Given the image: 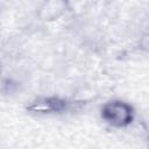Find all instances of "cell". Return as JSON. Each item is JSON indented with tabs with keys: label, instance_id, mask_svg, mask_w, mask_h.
I'll use <instances>...</instances> for the list:
<instances>
[{
	"label": "cell",
	"instance_id": "1",
	"mask_svg": "<svg viewBox=\"0 0 149 149\" xmlns=\"http://www.w3.org/2000/svg\"><path fill=\"white\" fill-rule=\"evenodd\" d=\"M134 108L125 100L113 99L105 102L100 108L101 119L114 128H126L134 120Z\"/></svg>",
	"mask_w": 149,
	"mask_h": 149
},
{
	"label": "cell",
	"instance_id": "2",
	"mask_svg": "<svg viewBox=\"0 0 149 149\" xmlns=\"http://www.w3.org/2000/svg\"><path fill=\"white\" fill-rule=\"evenodd\" d=\"M70 107V102L61 97H40L30 101L26 109L29 113L38 115H54L65 113Z\"/></svg>",
	"mask_w": 149,
	"mask_h": 149
}]
</instances>
